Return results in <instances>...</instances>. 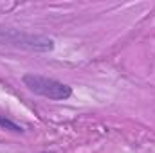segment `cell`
<instances>
[{
  "label": "cell",
  "mask_w": 155,
  "mask_h": 153,
  "mask_svg": "<svg viewBox=\"0 0 155 153\" xmlns=\"http://www.w3.org/2000/svg\"><path fill=\"white\" fill-rule=\"evenodd\" d=\"M22 81L33 94L51 99V101H65L72 96V88L54 77L40 76V74H25L22 77Z\"/></svg>",
  "instance_id": "cell-1"
},
{
  "label": "cell",
  "mask_w": 155,
  "mask_h": 153,
  "mask_svg": "<svg viewBox=\"0 0 155 153\" xmlns=\"http://www.w3.org/2000/svg\"><path fill=\"white\" fill-rule=\"evenodd\" d=\"M0 43H7L16 49L36 50V52H49L54 49V40L41 36V34H29L18 29H2L0 27Z\"/></svg>",
  "instance_id": "cell-2"
},
{
  "label": "cell",
  "mask_w": 155,
  "mask_h": 153,
  "mask_svg": "<svg viewBox=\"0 0 155 153\" xmlns=\"http://www.w3.org/2000/svg\"><path fill=\"white\" fill-rule=\"evenodd\" d=\"M0 128L2 130H9V132H15V133H22L24 132V128L20 124H16L15 121H11L9 117H4V115H0Z\"/></svg>",
  "instance_id": "cell-3"
}]
</instances>
